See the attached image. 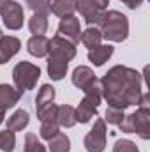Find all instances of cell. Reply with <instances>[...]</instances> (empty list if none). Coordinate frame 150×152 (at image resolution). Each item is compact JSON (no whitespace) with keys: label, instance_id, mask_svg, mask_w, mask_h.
<instances>
[{"label":"cell","instance_id":"1","mask_svg":"<svg viewBox=\"0 0 150 152\" xmlns=\"http://www.w3.org/2000/svg\"><path fill=\"white\" fill-rule=\"evenodd\" d=\"M141 75L127 66H113L106 75L101 78L103 97L110 106L125 110L140 103L141 97Z\"/></svg>","mask_w":150,"mask_h":152},{"label":"cell","instance_id":"2","mask_svg":"<svg viewBox=\"0 0 150 152\" xmlns=\"http://www.w3.org/2000/svg\"><path fill=\"white\" fill-rule=\"evenodd\" d=\"M101 36L111 42H122L129 36V20L120 11H104L101 21L97 23Z\"/></svg>","mask_w":150,"mask_h":152},{"label":"cell","instance_id":"3","mask_svg":"<svg viewBox=\"0 0 150 152\" xmlns=\"http://www.w3.org/2000/svg\"><path fill=\"white\" fill-rule=\"evenodd\" d=\"M103 99V88H101V80H95L87 90L85 96L79 103V106L76 108V122L79 124H87L90 122V118H94L97 115V108L101 104Z\"/></svg>","mask_w":150,"mask_h":152},{"label":"cell","instance_id":"4","mask_svg":"<svg viewBox=\"0 0 150 152\" xmlns=\"http://www.w3.org/2000/svg\"><path fill=\"white\" fill-rule=\"evenodd\" d=\"M122 133L138 134L141 140H150V108H138L134 113L127 115L118 124Z\"/></svg>","mask_w":150,"mask_h":152},{"label":"cell","instance_id":"5","mask_svg":"<svg viewBox=\"0 0 150 152\" xmlns=\"http://www.w3.org/2000/svg\"><path fill=\"white\" fill-rule=\"evenodd\" d=\"M39 78H41L39 66L32 64V62H27V60L18 62L14 66V69H12V81H14L16 90H20V92L32 90L37 85Z\"/></svg>","mask_w":150,"mask_h":152},{"label":"cell","instance_id":"6","mask_svg":"<svg viewBox=\"0 0 150 152\" xmlns=\"http://www.w3.org/2000/svg\"><path fill=\"white\" fill-rule=\"evenodd\" d=\"M106 122L104 118H97L94 122V127L87 133L85 140H83V145L88 152H103L106 149Z\"/></svg>","mask_w":150,"mask_h":152},{"label":"cell","instance_id":"7","mask_svg":"<svg viewBox=\"0 0 150 152\" xmlns=\"http://www.w3.org/2000/svg\"><path fill=\"white\" fill-rule=\"evenodd\" d=\"M48 55L71 62L76 57V44L71 42L69 39L62 37V36H55L48 42Z\"/></svg>","mask_w":150,"mask_h":152},{"label":"cell","instance_id":"8","mask_svg":"<svg viewBox=\"0 0 150 152\" xmlns=\"http://www.w3.org/2000/svg\"><path fill=\"white\" fill-rule=\"evenodd\" d=\"M2 21L9 30H20L23 27L25 21V14H23V5L20 2L11 0L7 4V7L2 11Z\"/></svg>","mask_w":150,"mask_h":152},{"label":"cell","instance_id":"9","mask_svg":"<svg viewBox=\"0 0 150 152\" xmlns=\"http://www.w3.org/2000/svg\"><path fill=\"white\" fill-rule=\"evenodd\" d=\"M58 36L69 39L71 42H79V37H81V27H79V20L76 18L74 14L73 16H66L60 20L58 23Z\"/></svg>","mask_w":150,"mask_h":152},{"label":"cell","instance_id":"10","mask_svg":"<svg viewBox=\"0 0 150 152\" xmlns=\"http://www.w3.org/2000/svg\"><path fill=\"white\" fill-rule=\"evenodd\" d=\"M76 11H79V14L83 16V20L88 23V27H97V23L101 21L104 11H101L92 0H78V5H76Z\"/></svg>","mask_w":150,"mask_h":152},{"label":"cell","instance_id":"11","mask_svg":"<svg viewBox=\"0 0 150 152\" xmlns=\"http://www.w3.org/2000/svg\"><path fill=\"white\" fill-rule=\"evenodd\" d=\"M21 48L20 39L14 36H2L0 37V66L7 64Z\"/></svg>","mask_w":150,"mask_h":152},{"label":"cell","instance_id":"12","mask_svg":"<svg viewBox=\"0 0 150 152\" xmlns=\"http://www.w3.org/2000/svg\"><path fill=\"white\" fill-rule=\"evenodd\" d=\"M21 92L16 90V87H11L9 83H0V110H9L20 103Z\"/></svg>","mask_w":150,"mask_h":152},{"label":"cell","instance_id":"13","mask_svg":"<svg viewBox=\"0 0 150 152\" xmlns=\"http://www.w3.org/2000/svg\"><path fill=\"white\" fill-rule=\"evenodd\" d=\"M95 80H97V78L94 75V71H92L90 67H87V66H78L74 71H73V85H74L76 88L83 90V92H85Z\"/></svg>","mask_w":150,"mask_h":152},{"label":"cell","instance_id":"14","mask_svg":"<svg viewBox=\"0 0 150 152\" xmlns=\"http://www.w3.org/2000/svg\"><path fill=\"white\" fill-rule=\"evenodd\" d=\"M78 5V0H48V9L51 14L58 18L73 16Z\"/></svg>","mask_w":150,"mask_h":152},{"label":"cell","instance_id":"15","mask_svg":"<svg viewBox=\"0 0 150 152\" xmlns=\"http://www.w3.org/2000/svg\"><path fill=\"white\" fill-rule=\"evenodd\" d=\"M113 46L111 44H99L92 50H88V60L95 66V67H101L104 62L110 60V57L113 55Z\"/></svg>","mask_w":150,"mask_h":152},{"label":"cell","instance_id":"16","mask_svg":"<svg viewBox=\"0 0 150 152\" xmlns=\"http://www.w3.org/2000/svg\"><path fill=\"white\" fill-rule=\"evenodd\" d=\"M67 67H69V62L67 60H62V58H57V57H50L48 55V75H50L51 80L60 81L64 76L67 75Z\"/></svg>","mask_w":150,"mask_h":152},{"label":"cell","instance_id":"17","mask_svg":"<svg viewBox=\"0 0 150 152\" xmlns=\"http://www.w3.org/2000/svg\"><path fill=\"white\" fill-rule=\"evenodd\" d=\"M48 42H50V39L46 36H32L27 42V50L32 57H37V58L46 57L48 55Z\"/></svg>","mask_w":150,"mask_h":152},{"label":"cell","instance_id":"18","mask_svg":"<svg viewBox=\"0 0 150 152\" xmlns=\"http://www.w3.org/2000/svg\"><path fill=\"white\" fill-rule=\"evenodd\" d=\"M28 122H30V115H28L27 110H16L14 113L5 120L7 129L12 131V133H16V131H23V129L28 126Z\"/></svg>","mask_w":150,"mask_h":152},{"label":"cell","instance_id":"19","mask_svg":"<svg viewBox=\"0 0 150 152\" xmlns=\"http://www.w3.org/2000/svg\"><path fill=\"white\" fill-rule=\"evenodd\" d=\"M57 122L60 127H73L76 124V108L69 106V104H62L57 108Z\"/></svg>","mask_w":150,"mask_h":152},{"label":"cell","instance_id":"20","mask_svg":"<svg viewBox=\"0 0 150 152\" xmlns=\"http://www.w3.org/2000/svg\"><path fill=\"white\" fill-rule=\"evenodd\" d=\"M48 14L46 12H34L28 20V28L34 36H44L48 30Z\"/></svg>","mask_w":150,"mask_h":152},{"label":"cell","instance_id":"21","mask_svg":"<svg viewBox=\"0 0 150 152\" xmlns=\"http://www.w3.org/2000/svg\"><path fill=\"white\" fill-rule=\"evenodd\" d=\"M48 147L50 152H71V140L66 133H57L48 140Z\"/></svg>","mask_w":150,"mask_h":152},{"label":"cell","instance_id":"22","mask_svg":"<svg viewBox=\"0 0 150 152\" xmlns=\"http://www.w3.org/2000/svg\"><path fill=\"white\" fill-rule=\"evenodd\" d=\"M101 39H103V36H101V30H99L97 27H88L85 32H81L79 41H81L88 50H92V48H95V46L101 44Z\"/></svg>","mask_w":150,"mask_h":152},{"label":"cell","instance_id":"23","mask_svg":"<svg viewBox=\"0 0 150 152\" xmlns=\"http://www.w3.org/2000/svg\"><path fill=\"white\" fill-rule=\"evenodd\" d=\"M53 99H55V88L50 83L41 85V88L37 92V97H36V110L41 108V106H44V104L53 103Z\"/></svg>","mask_w":150,"mask_h":152},{"label":"cell","instance_id":"24","mask_svg":"<svg viewBox=\"0 0 150 152\" xmlns=\"http://www.w3.org/2000/svg\"><path fill=\"white\" fill-rule=\"evenodd\" d=\"M57 133H60V126H58L57 118H48V120H42V122H41L39 134H41L42 140H50V138H53Z\"/></svg>","mask_w":150,"mask_h":152},{"label":"cell","instance_id":"25","mask_svg":"<svg viewBox=\"0 0 150 152\" xmlns=\"http://www.w3.org/2000/svg\"><path fill=\"white\" fill-rule=\"evenodd\" d=\"M23 152H46V147L41 143L36 133H27L25 134V147Z\"/></svg>","mask_w":150,"mask_h":152},{"label":"cell","instance_id":"26","mask_svg":"<svg viewBox=\"0 0 150 152\" xmlns=\"http://www.w3.org/2000/svg\"><path fill=\"white\" fill-rule=\"evenodd\" d=\"M16 147V134L9 129L0 131V151L4 152H12Z\"/></svg>","mask_w":150,"mask_h":152},{"label":"cell","instance_id":"27","mask_svg":"<svg viewBox=\"0 0 150 152\" xmlns=\"http://www.w3.org/2000/svg\"><path fill=\"white\" fill-rule=\"evenodd\" d=\"M124 117H125L124 110H120V108H115V106H108L104 122H108V124H113V126H118V124L122 122V118H124Z\"/></svg>","mask_w":150,"mask_h":152},{"label":"cell","instance_id":"28","mask_svg":"<svg viewBox=\"0 0 150 152\" xmlns=\"http://www.w3.org/2000/svg\"><path fill=\"white\" fill-rule=\"evenodd\" d=\"M113 152H140L136 143L131 142V140H117L115 145H113Z\"/></svg>","mask_w":150,"mask_h":152},{"label":"cell","instance_id":"29","mask_svg":"<svg viewBox=\"0 0 150 152\" xmlns=\"http://www.w3.org/2000/svg\"><path fill=\"white\" fill-rule=\"evenodd\" d=\"M25 4H27L28 9H32L34 12H46V14H50L48 0H25Z\"/></svg>","mask_w":150,"mask_h":152},{"label":"cell","instance_id":"30","mask_svg":"<svg viewBox=\"0 0 150 152\" xmlns=\"http://www.w3.org/2000/svg\"><path fill=\"white\" fill-rule=\"evenodd\" d=\"M122 4H125L129 9H138L141 4H143V0H120Z\"/></svg>","mask_w":150,"mask_h":152},{"label":"cell","instance_id":"31","mask_svg":"<svg viewBox=\"0 0 150 152\" xmlns=\"http://www.w3.org/2000/svg\"><path fill=\"white\" fill-rule=\"evenodd\" d=\"M92 2H94V4L101 9V11H104V9L110 5V0H92Z\"/></svg>","mask_w":150,"mask_h":152},{"label":"cell","instance_id":"32","mask_svg":"<svg viewBox=\"0 0 150 152\" xmlns=\"http://www.w3.org/2000/svg\"><path fill=\"white\" fill-rule=\"evenodd\" d=\"M11 0H0V14H2V11L7 7V4H9Z\"/></svg>","mask_w":150,"mask_h":152},{"label":"cell","instance_id":"33","mask_svg":"<svg viewBox=\"0 0 150 152\" xmlns=\"http://www.w3.org/2000/svg\"><path fill=\"white\" fill-rule=\"evenodd\" d=\"M4 118H5V112H4V110H0V124L4 122Z\"/></svg>","mask_w":150,"mask_h":152},{"label":"cell","instance_id":"34","mask_svg":"<svg viewBox=\"0 0 150 152\" xmlns=\"http://www.w3.org/2000/svg\"><path fill=\"white\" fill-rule=\"evenodd\" d=\"M2 36H4V34H2V30H0V37H2Z\"/></svg>","mask_w":150,"mask_h":152}]
</instances>
